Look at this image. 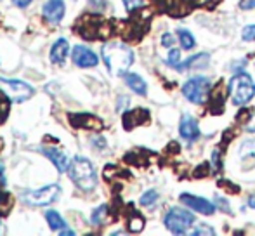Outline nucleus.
Here are the masks:
<instances>
[{
  "instance_id": "f257e3e1",
  "label": "nucleus",
  "mask_w": 255,
  "mask_h": 236,
  "mask_svg": "<svg viewBox=\"0 0 255 236\" xmlns=\"http://www.w3.org/2000/svg\"><path fill=\"white\" fill-rule=\"evenodd\" d=\"M103 61L111 75L124 77V73H127L128 68L134 63V52L125 44L110 42L103 47Z\"/></svg>"
},
{
  "instance_id": "f03ea898",
  "label": "nucleus",
  "mask_w": 255,
  "mask_h": 236,
  "mask_svg": "<svg viewBox=\"0 0 255 236\" xmlns=\"http://www.w3.org/2000/svg\"><path fill=\"white\" fill-rule=\"evenodd\" d=\"M68 176L73 181V184L82 191H92L98 184L96 169L87 158L84 156H75L68 167Z\"/></svg>"
},
{
  "instance_id": "7ed1b4c3",
  "label": "nucleus",
  "mask_w": 255,
  "mask_h": 236,
  "mask_svg": "<svg viewBox=\"0 0 255 236\" xmlns=\"http://www.w3.org/2000/svg\"><path fill=\"white\" fill-rule=\"evenodd\" d=\"M229 96H231L233 103L238 106L249 105L255 96V84L254 78L249 73L242 71L236 73L235 77L229 80Z\"/></svg>"
},
{
  "instance_id": "20e7f679",
  "label": "nucleus",
  "mask_w": 255,
  "mask_h": 236,
  "mask_svg": "<svg viewBox=\"0 0 255 236\" xmlns=\"http://www.w3.org/2000/svg\"><path fill=\"white\" fill-rule=\"evenodd\" d=\"M75 31H78V35L89 38V40H99V38L110 35L108 33L110 26L104 21V17L94 16V14H85V16L78 17L77 24H75Z\"/></svg>"
},
{
  "instance_id": "39448f33",
  "label": "nucleus",
  "mask_w": 255,
  "mask_h": 236,
  "mask_svg": "<svg viewBox=\"0 0 255 236\" xmlns=\"http://www.w3.org/2000/svg\"><path fill=\"white\" fill-rule=\"evenodd\" d=\"M196 217L195 214H191L189 210H184L181 207H172L168 209V212L163 217V224L170 233L175 235H182L188 233L189 228L195 224Z\"/></svg>"
},
{
  "instance_id": "423d86ee",
  "label": "nucleus",
  "mask_w": 255,
  "mask_h": 236,
  "mask_svg": "<svg viewBox=\"0 0 255 236\" xmlns=\"http://www.w3.org/2000/svg\"><path fill=\"white\" fill-rule=\"evenodd\" d=\"M0 91L12 103H24L33 96V87L26 82L14 80V78H0Z\"/></svg>"
},
{
  "instance_id": "0eeeda50",
  "label": "nucleus",
  "mask_w": 255,
  "mask_h": 236,
  "mask_svg": "<svg viewBox=\"0 0 255 236\" xmlns=\"http://www.w3.org/2000/svg\"><path fill=\"white\" fill-rule=\"evenodd\" d=\"M210 80L205 77H195L189 78L182 87V94L193 105H203L207 101V96L210 92Z\"/></svg>"
},
{
  "instance_id": "6e6552de",
  "label": "nucleus",
  "mask_w": 255,
  "mask_h": 236,
  "mask_svg": "<svg viewBox=\"0 0 255 236\" xmlns=\"http://www.w3.org/2000/svg\"><path fill=\"white\" fill-rule=\"evenodd\" d=\"M61 193V188L57 184H47L40 189H30V191L23 193V200L28 205L33 207H45L49 203H52L54 200H57Z\"/></svg>"
},
{
  "instance_id": "1a4fd4ad",
  "label": "nucleus",
  "mask_w": 255,
  "mask_h": 236,
  "mask_svg": "<svg viewBox=\"0 0 255 236\" xmlns=\"http://www.w3.org/2000/svg\"><path fill=\"white\" fill-rule=\"evenodd\" d=\"M181 202L186 203L195 212L203 214V216H214L215 214V205L212 202H208L207 198H203V196H196L191 195V193H182Z\"/></svg>"
},
{
  "instance_id": "9d476101",
  "label": "nucleus",
  "mask_w": 255,
  "mask_h": 236,
  "mask_svg": "<svg viewBox=\"0 0 255 236\" xmlns=\"http://www.w3.org/2000/svg\"><path fill=\"white\" fill-rule=\"evenodd\" d=\"M64 0H47L42 9V16L49 24H57L64 17Z\"/></svg>"
},
{
  "instance_id": "9b49d317",
  "label": "nucleus",
  "mask_w": 255,
  "mask_h": 236,
  "mask_svg": "<svg viewBox=\"0 0 255 236\" xmlns=\"http://www.w3.org/2000/svg\"><path fill=\"white\" fill-rule=\"evenodd\" d=\"M71 56H73V63L80 68H92V66H98V63H99L98 54H96L94 51H91L89 47H85V45H77V47H73Z\"/></svg>"
},
{
  "instance_id": "f8f14e48",
  "label": "nucleus",
  "mask_w": 255,
  "mask_h": 236,
  "mask_svg": "<svg viewBox=\"0 0 255 236\" xmlns=\"http://www.w3.org/2000/svg\"><path fill=\"white\" fill-rule=\"evenodd\" d=\"M70 123L75 128H84V130H101L103 128V120H99L96 115H89V113L71 115Z\"/></svg>"
},
{
  "instance_id": "ddd939ff",
  "label": "nucleus",
  "mask_w": 255,
  "mask_h": 236,
  "mask_svg": "<svg viewBox=\"0 0 255 236\" xmlns=\"http://www.w3.org/2000/svg\"><path fill=\"white\" fill-rule=\"evenodd\" d=\"M179 132L186 141H196L200 137V127L195 117L184 115L181 118V125H179Z\"/></svg>"
},
{
  "instance_id": "4468645a",
  "label": "nucleus",
  "mask_w": 255,
  "mask_h": 236,
  "mask_svg": "<svg viewBox=\"0 0 255 236\" xmlns=\"http://www.w3.org/2000/svg\"><path fill=\"white\" fill-rule=\"evenodd\" d=\"M45 156L56 165V169L59 172H68V167H70V158L66 156V153H63L61 149L57 148H44L42 149Z\"/></svg>"
},
{
  "instance_id": "2eb2a0df",
  "label": "nucleus",
  "mask_w": 255,
  "mask_h": 236,
  "mask_svg": "<svg viewBox=\"0 0 255 236\" xmlns=\"http://www.w3.org/2000/svg\"><path fill=\"white\" fill-rule=\"evenodd\" d=\"M70 54V44L66 38H59L52 44L51 47V61L54 64H63Z\"/></svg>"
},
{
  "instance_id": "dca6fc26",
  "label": "nucleus",
  "mask_w": 255,
  "mask_h": 236,
  "mask_svg": "<svg viewBox=\"0 0 255 236\" xmlns=\"http://www.w3.org/2000/svg\"><path fill=\"white\" fill-rule=\"evenodd\" d=\"M124 78H125V84L128 85V89H132L135 94H139V96L148 94V85H146L142 77H139L137 73H128L127 71V73H124Z\"/></svg>"
},
{
  "instance_id": "f3484780",
  "label": "nucleus",
  "mask_w": 255,
  "mask_h": 236,
  "mask_svg": "<svg viewBox=\"0 0 255 236\" xmlns=\"http://www.w3.org/2000/svg\"><path fill=\"white\" fill-rule=\"evenodd\" d=\"M208 59L210 56L208 54H196V56H191L189 59H186L184 63H181L177 66V70H198V68H205L208 66Z\"/></svg>"
},
{
  "instance_id": "a211bd4d",
  "label": "nucleus",
  "mask_w": 255,
  "mask_h": 236,
  "mask_svg": "<svg viewBox=\"0 0 255 236\" xmlns=\"http://www.w3.org/2000/svg\"><path fill=\"white\" fill-rule=\"evenodd\" d=\"M45 221H47L49 228L54 231H64L68 228L66 221L61 217L59 212H56V210H47L45 212Z\"/></svg>"
},
{
  "instance_id": "6ab92c4d",
  "label": "nucleus",
  "mask_w": 255,
  "mask_h": 236,
  "mask_svg": "<svg viewBox=\"0 0 255 236\" xmlns=\"http://www.w3.org/2000/svg\"><path fill=\"white\" fill-rule=\"evenodd\" d=\"M146 110H132V112H127L124 115V127L127 130L134 128L135 125H141L142 123V118H139L141 115H144Z\"/></svg>"
},
{
  "instance_id": "aec40b11",
  "label": "nucleus",
  "mask_w": 255,
  "mask_h": 236,
  "mask_svg": "<svg viewBox=\"0 0 255 236\" xmlns=\"http://www.w3.org/2000/svg\"><path fill=\"white\" fill-rule=\"evenodd\" d=\"M177 33H179V42H181L182 49H186V51H191V49L196 45L195 37H193L188 30H179Z\"/></svg>"
},
{
  "instance_id": "412c9836",
  "label": "nucleus",
  "mask_w": 255,
  "mask_h": 236,
  "mask_svg": "<svg viewBox=\"0 0 255 236\" xmlns=\"http://www.w3.org/2000/svg\"><path fill=\"white\" fill-rule=\"evenodd\" d=\"M12 196L9 195L7 191H0V216H7L12 209Z\"/></svg>"
},
{
  "instance_id": "4be33fe9",
  "label": "nucleus",
  "mask_w": 255,
  "mask_h": 236,
  "mask_svg": "<svg viewBox=\"0 0 255 236\" xmlns=\"http://www.w3.org/2000/svg\"><path fill=\"white\" fill-rule=\"evenodd\" d=\"M106 217H108V207L101 205L92 212L91 221H92V224H96V226H101V224L106 223Z\"/></svg>"
},
{
  "instance_id": "5701e85b",
  "label": "nucleus",
  "mask_w": 255,
  "mask_h": 236,
  "mask_svg": "<svg viewBox=\"0 0 255 236\" xmlns=\"http://www.w3.org/2000/svg\"><path fill=\"white\" fill-rule=\"evenodd\" d=\"M156 200H158V193L154 191V189H149V191H146L144 195L141 196V205L142 207H153L154 203H156Z\"/></svg>"
},
{
  "instance_id": "b1692460",
  "label": "nucleus",
  "mask_w": 255,
  "mask_h": 236,
  "mask_svg": "<svg viewBox=\"0 0 255 236\" xmlns=\"http://www.w3.org/2000/svg\"><path fill=\"white\" fill-rule=\"evenodd\" d=\"M128 228L130 231H141L144 228V219L141 216H132V219L128 221Z\"/></svg>"
},
{
  "instance_id": "393cba45",
  "label": "nucleus",
  "mask_w": 255,
  "mask_h": 236,
  "mask_svg": "<svg viewBox=\"0 0 255 236\" xmlns=\"http://www.w3.org/2000/svg\"><path fill=\"white\" fill-rule=\"evenodd\" d=\"M168 64L174 68H177L181 64V51L179 49H170V54H168Z\"/></svg>"
},
{
  "instance_id": "a878e982",
  "label": "nucleus",
  "mask_w": 255,
  "mask_h": 236,
  "mask_svg": "<svg viewBox=\"0 0 255 236\" xmlns=\"http://www.w3.org/2000/svg\"><path fill=\"white\" fill-rule=\"evenodd\" d=\"M242 38H243L245 42H252V40H255V24H249V26L243 28Z\"/></svg>"
},
{
  "instance_id": "bb28decb",
  "label": "nucleus",
  "mask_w": 255,
  "mask_h": 236,
  "mask_svg": "<svg viewBox=\"0 0 255 236\" xmlns=\"http://www.w3.org/2000/svg\"><path fill=\"white\" fill-rule=\"evenodd\" d=\"M174 42H175V37H174V35L163 33V37H161V44H163V47H168V49H170L172 45H174Z\"/></svg>"
},
{
  "instance_id": "cd10ccee",
  "label": "nucleus",
  "mask_w": 255,
  "mask_h": 236,
  "mask_svg": "<svg viewBox=\"0 0 255 236\" xmlns=\"http://www.w3.org/2000/svg\"><path fill=\"white\" fill-rule=\"evenodd\" d=\"M124 3H125V9L127 10H134L142 5V0H124Z\"/></svg>"
},
{
  "instance_id": "c85d7f7f",
  "label": "nucleus",
  "mask_w": 255,
  "mask_h": 236,
  "mask_svg": "<svg viewBox=\"0 0 255 236\" xmlns=\"http://www.w3.org/2000/svg\"><path fill=\"white\" fill-rule=\"evenodd\" d=\"M240 9L243 10L255 9V0H240Z\"/></svg>"
},
{
  "instance_id": "c756f323",
  "label": "nucleus",
  "mask_w": 255,
  "mask_h": 236,
  "mask_svg": "<svg viewBox=\"0 0 255 236\" xmlns=\"http://www.w3.org/2000/svg\"><path fill=\"white\" fill-rule=\"evenodd\" d=\"M12 2H14V5H17V7H28L33 0H12Z\"/></svg>"
},
{
  "instance_id": "7c9ffc66",
  "label": "nucleus",
  "mask_w": 255,
  "mask_h": 236,
  "mask_svg": "<svg viewBox=\"0 0 255 236\" xmlns=\"http://www.w3.org/2000/svg\"><path fill=\"white\" fill-rule=\"evenodd\" d=\"M249 207H252V209H255V196H252V198L249 200Z\"/></svg>"
}]
</instances>
